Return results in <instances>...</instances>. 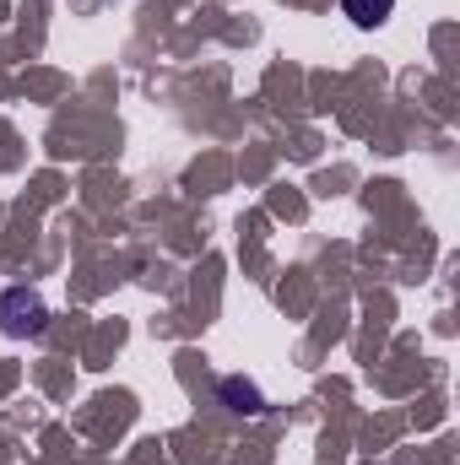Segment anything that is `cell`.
Here are the masks:
<instances>
[{
  "label": "cell",
  "instance_id": "1",
  "mask_svg": "<svg viewBox=\"0 0 460 465\" xmlns=\"http://www.w3.org/2000/svg\"><path fill=\"white\" fill-rule=\"evenodd\" d=\"M44 325H49V309H44V298H38L33 287H11V292H0V331H5V336L27 341V336H38Z\"/></svg>",
  "mask_w": 460,
  "mask_h": 465
},
{
  "label": "cell",
  "instance_id": "3",
  "mask_svg": "<svg viewBox=\"0 0 460 465\" xmlns=\"http://www.w3.org/2000/svg\"><path fill=\"white\" fill-rule=\"evenodd\" d=\"M342 11L352 16V27H385L395 0H342Z\"/></svg>",
  "mask_w": 460,
  "mask_h": 465
},
{
  "label": "cell",
  "instance_id": "2",
  "mask_svg": "<svg viewBox=\"0 0 460 465\" xmlns=\"http://www.w3.org/2000/svg\"><path fill=\"white\" fill-rule=\"evenodd\" d=\"M217 401L228 406L233 417H265V395H260V384H249V379H223V384H217Z\"/></svg>",
  "mask_w": 460,
  "mask_h": 465
}]
</instances>
